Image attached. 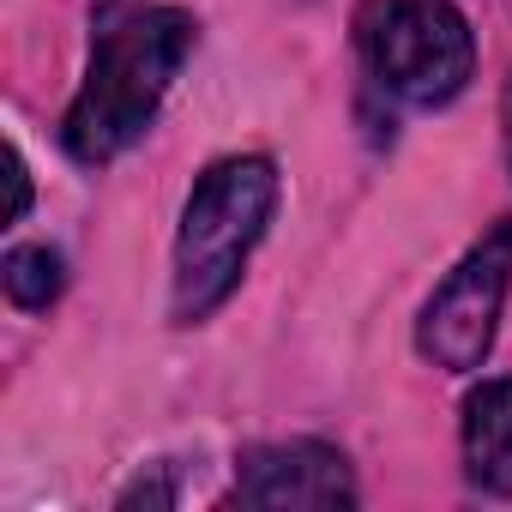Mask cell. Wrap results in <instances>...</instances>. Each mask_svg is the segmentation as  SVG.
<instances>
[{
    "label": "cell",
    "instance_id": "6da1fadb",
    "mask_svg": "<svg viewBox=\"0 0 512 512\" xmlns=\"http://www.w3.org/2000/svg\"><path fill=\"white\" fill-rule=\"evenodd\" d=\"M193 55V19L163 0H115L91 25V61L85 85L67 103L61 145L79 163L121 157L163 109L181 61Z\"/></svg>",
    "mask_w": 512,
    "mask_h": 512
},
{
    "label": "cell",
    "instance_id": "7a4b0ae2",
    "mask_svg": "<svg viewBox=\"0 0 512 512\" xmlns=\"http://www.w3.org/2000/svg\"><path fill=\"white\" fill-rule=\"evenodd\" d=\"M272 211H278V163L272 157H223L199 175V187L181 205V229H175L169 314L181 326H199L205 314H217L235 296L247 253L260 247Z\"/></svg>",
    "mask_w": 512,
    "mask_h": 512
},
{
    "label": "cell",
    "instance_id": "3957f363",
    "mask_svg": "<svg viewBox=\"0 0 512 512\" xmlns=\"http://www.w3.org/2000/svg\"><path fill=\"white\" fill-rule=\"evenodd\" d=\"M362 55L374 85L416 109L452 103L476 67L470 25L446 0H374L362 19Z\"/></svg>",
    "mask_w": 512,
    "mask_h": 512
},
{
    "label": "cell",
    "instance_id": "277c9868",
    "mask_svg": "<svg viewBox=\"0 0 512 512\" xmlns=\"http://www.w3.org/2000/svg\"><path fill=\"white\" fill-rule=\"evenodd\" d=\"M506 290H512V217L494 223L446 272V284L428 296V308L416 320V350L440 374H476L488 362Z\"/></svg>",
    "mask_w": 512,
    "mask_h": 512
},
{
    "label": "cell",
    "instance_id": "5b68a950",
    "mask_svg": "<svg viewBox=\"0 0 512 512\" xmlns=\"http://www.w3.org/2000/svg\"><path fill=\"white\" fill-rule=\"evenodd\" d=\"M229 500L241 506H356V482L338 446L272 440V446L241 452Z\"/></svg>",
    "mask_w": 512,
    "mask_h": 512
},
{
    "label": "cell",
    "instance_id": "8992f818",
    "mask_svg": "<svg viewBox=\"0 0 512 512\" xmlns=\"http://www.w3.org/2000/svg\"><path fill=\"white\" fill-rule=\"evenodd\" d=\"M464 470L488 494H512V374L464 398Z\"/></svg>",
    "mask_w": 512,
    "mask_h": 512
},
{
    "label": "cell",
    "instance_id": "52a82bcc",
    "mask_svg": "<svg viewBox=\"0 0 512 512\" xmlns=\"http://www.w3.org/2000/svg\"><path fill=\"white\" fill-rule=\"evenodd\" d=\"M0 284H7L13 308H49L61 290H67V266H61V253L55 247H13L7 253V266H0Z\"/></svg>",
    "mask_w": 512,
    "mask_h": 512
},
{
    "label": "cell",
    "instance_id": "ba28073f",
    "mask_svg": "<svg viewBox=\"0 0 512 512\" xmlns=\"http://www.w3.org/2000/svg\"><path fill=\"white\" fill-rule=\"evenodd\" d=\"M7 169H13V223H19L25 205H31V175H25V157L19 151H7Z\"/></svg>",
    "mask_w": 512,
    "mask_h": 512
},
{
    "label": "cell",
    "instance_id": "9c48e42d",
    "mask_svg": "<svg viewBox=\"0 0 512 512\" xmlns=\"http://www.w3.org/2000/svg\"><path fill=\"white\" fill-rule=\"evenodd\" d=\"M506 157H512V85H506Z\"/></svg>",
    "mask_w": 512,
    "mask_h": 512
}]
</instances>
